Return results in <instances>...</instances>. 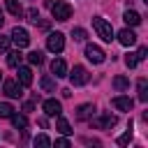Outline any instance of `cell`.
<instances>
[{
  "mask_svg": "<svg viewBox=\"0 0 148 148\" xmlns=\"http://www.w3.org/2000/svg\"><path fill=\"white\" fill-rule=\"evenodd\" d=\"M51 14L56 21H69L72 18V5L67 0H56V2H51Z\"/></svg>",
  "mask_w": 148,
  "mask_h": 148,
  "instance_id": "cell-1",
  "label": "cell"
},
{
  "mask_svg": "<svg viewBox=\"0 0 148 148\" xmlns=\"http://www.w3.org/2000/svg\"><path fill=\"white\" fill-rule=\"evenodd\" d=\"M92 28H95L97 35L102 37V42H111V39H113V28H111V23H109L106 18L92 16Z\"/></svg>",
  "mask_w": 148,
  "mask_h": 148,
  "instance_id": "cell-2",
  "label": "cell"
},
{
  "mask_svg": "<svg viewBox=\"0 0 148 148\" xmlns=\"http://www.w3.org/2000/svg\"><path fill=\"white\" fill-rule=\"evenodd\" d=\"M67 76H69L72 86H86L88 79H90V74H88V69H86L83 65H74V69H72Z\"/></svg>",
  "mask_w": 148,
  "mask_h": 148,
  "instance_id": "cell-3",
  "label": "cell"
},
{
  "mask_svg": "<svg viewBox=\"0 0 148 148\" xmlns=\"http://www.w3.org/2000/svg\"><path fill=\"white\" fill-rule=\"evenodd\" d=\"M9 39L16 44V49H25V46L30 44V35H28V30H25V28H18V25L12 30Z\"/></svg>",
  "mask_w": 148,
  "mask_h": 148,
  "instance_id": "cell-4",
  "label": "cell"
},
{
  "mask_svg": "<svg viewBox=\"0 0 148 148\" xmlns=\"http://www.w3.org/2000/svg\"><path fill=\"white\" fill-rule=\"evenodd\" d=\"M46 49H49L51 53H60V51L65 49V35H62V32H51V35L46 37Z\"/></svg>",
  "mask_w": 148,
  "mask_h": 148,
  "instance_id": "cell-5",
  "label": "cell"
},
{
  "mask_svg": "<svg viewBox=\"0 0 148 148\" xmlns=\"http://www.w3.org/2000/svg\"><path fill=\"white\" fill-rule=\"evenodd\" d=\"M116 123H118V118L111 116V113H104V116H99L97 120L90 118V125L97 127V130H111V127H116Z\"/></svg>",
  "mask_w": 148,
  "mask_h": 148,
  "instance_id": "cell-6",
  "label": "cell"
},
{
  "mask_svg": "<svg viewBox=\"0 0 148 148\" xmlns=\"http://www.w3.org/2000/svg\"><path fill=\"white\" fill-rule=\"evenodd\" d=\"M86 58H88L90 62H95V65H102V62H104V58H106V53H104L99 46L88 44V46H86Z\"/></svg>",
  "mask_w": 148,
  "mask_h": 148,
  "instance_id": "cell-7",
  "label": "cell"
},
{
  "mask_svg": "<svg viewBox=\"0 0 148 148\" xmlns=\"http://www.w3.org/2000/svg\"><path fill=\"white\" fill-rule=\"evenodd\" d=\"M2 90H5V95L12 97V99H16V97L23 95V86H21L18 81H12V79H7V81L2 83Z\"/></svg>",
  "mask_w": 148,
  "mask_h": 148,
  "instance_id": "cell-8",
  "label": "cell"
},
{
  "mask_svg": "<svg viewBox=\"0 0 148 148\" xmlns=\"http://www.w3.org/2000/svg\"><path fill=\"white\" fill-rule=\"evenodd\" d=\"M42 109H44V113H46V116H51V118L62 113V104H60L58 99H53V97L44 99V102H42Z\"/></svg>",
  "mask_w": 148,
  "mask_h": 148,
  "instance_id": "cell-9",
  "label": "cell"
},
{
  "mask_svg": "<svg viewBox=\"0 0 148 148\" xmlns=\"http://www.w3.org/2000/svg\"><path fill=\"white\" fill-rule=\"evenodd\" d=\"M95 104L92 102H86V104H81L79 109H76V120H90L92 116H95Z\"/></svg>",
  "mask_w": 148,
  "mask_h": 148,
  "instance_id": "cell-10",
  "label": "cell"
},
{
  "mask_svg": "<svg viewBox=\"0 0 148 148\" xmlns=\"http://www.w3.org/2000/svg\"><path fill=\"white\" fill-rule=\"evenodd\" d=\"M111 104H113V109H118V111H132V106H134V102H132L130 97H125V95H116V97L111 99Z\"/></svg>",
  "mask_w": 148,
  "mask_h": 148,
  "instance_id": "cell-11",
  "label": "cell"
},
{
  "mask_svg": "<svg viewBox=\"0 0 148 148\" xmlns=\"http://www.w3.org/2000/svg\"><path fill=\"white\" fill-rule=\"evenodd\" d=\"M118 42H120L123 46H132V44H136V35H134V30L123 28V30L118 32Z\"/></svg>",
  "mask_w": 148,
  "mask_h": 148,
  "instance_id": "cell-12",
  "label": "cell"
},
{
  "mask_svg": "<svg viewBox=\"0 0 148 148\" xmlns=\"http://www.w3.org/2000/svg\"><path fill=\"white\" fill-rule=\"evenodd\" d=\"M51 72H53V76H56V79L67 76V62H65L62 58H56V60L51 62Z\"/></svg>",
  "mask_w": 148,
  "mask_h": 148,
  "instance_id": "cell-13",
  "label": "cell"
},
{
  "mask_svg": "<svg viewBox=\"0 0 148 148\" xmlns=\"http://www.w3.org/2000/svg\"><path fill=\"white\" fill-rule=\"evenodd\" d=\"M16 69H18V83L21 86H30L32 83V69L30 67H21V65Z\"/></svg>",
  "mask_w": 148,
  "mask_h": 148,
  "instance_id": "cell-14",
  "label": "cell"
},
{
  "mask_svg": "<svg viewBox=\"0 0 148 148\" xmlns=\"http://www.w3.org/2000/svg\"><path fill=\"white\" fill-rule=\"evenodd\" d=\"M123 21H125L127 25H139V23H141V14L134 12V9H127V12L123 14Z\"/></svg>",
  "mask_w": 148,
  "mask_h": 148,
  "instance_id": "cell-15",
  "label": "cell"
},
{
  "mask_svg": "<svg viewBox=\"0 0 148 148\" xmlns=\"http://www.w3.org/2000/svg\"><path fill=\"white\" fill-rule=\"evenodd\" d=\"M5 5H7V12L12 14V16H23V7H21V2L18 0H5Z\"/></svg>",
  "mask_w": 148,
  "mask_h": 148,
  "instance_id": "cell-16",
  "label": "cell"
},
{
  "mask_svg": "<svg viewBox=\"0 0 148 148\" xmlns=\"http://www.w3.org/2000/svg\"><path fill=\"white\" fill-rule=\"evenodd\" d=\"M21 60H23V56H21V51H18V49L7 53V65H9V67H14V69H16V67L21 65Z\"/></svg>",
  "mask_w": 148,
  "mask_h": 148,
  "instance_id": "cell-17",
  "label": "cell"
},
{
  "mask_svg": "<svg viewBox=\"0 0 148 148\" xmlns=\"http://www.w3.org/2000/svg\"><path fill=\"white\" fill-rule=\"evenodd\" d=\"M136 90H139V102H148V81L146 79H139Z\"/></svg>",
  "mask_w": 148,
  "mask_h": 148,
  "instance_id": "cell-18",
  "label": "cell"
},
{
  "mask_svg": "<svg viewBox=\"0 0 148 148\" xmlns=\"http://www.w3.org/2000/svg\"><path fill=\"white\" fill-rule=\"evenodd\" d=\"M9 120H12V125H14L16 130H25V127H28V118H25V116L12 113V116H9Z\"/></svg>",
  "mask_w": 148,
  "mask_h": 148,
  "instance_id": "cell-19",
  "label": "cell"
},
{
  "mask_svg": "<svg viewBox=\"0 0 148 148\" xmlns=\"http://www.w3.org/2000/svg\"><path fill=\"white\" fill-rule=\"evenodd\" d=\"M56 127H58V132H60V134H65V136H67V134H72L69 120H67V118H62V113L58 116V125H56Z\"/></svg>",
  "mask_w": 148,
  "mask_h": 148,
  "instance_id": "cell-20",
  "label": "cell"
},
{
  "mask_svg": "<svg viewBox=\"0 0 148 148\" xmlns=\"http://www.w3.org/2000/svg\"><path fill=\"white\" fill-rule=\"evenodd\" d=\"M113 88H116L118 92L127 90V88H130V79H127V76H116V79H113Z\"/></svg>",
  "mask_w": 148,
  "mask_h": 148,
  "instance_id": "cell-21",
  "label": "cell"
},
{
  "mask_svg": "<svg viewBox=\"0 0 148 148\" xmlns=\"http://www.w3.org/2000/svg\"><path fill=\"white\" fill-rule=\"evenodd\" d=\"M39 86H42V90H44V92H53V90H56V81H53L51 76H42Z\"/></svg>",
  "mask_w": 148,
  "mask_h": 148,
  "instance_id": "cell-22",
  "label": "cell"
},
{
  "mask_svg": "<svg viewBox=\"0 0 148 148\" xmlns=\"http://www.w3.org/2000/svg\"><path fill=\"white\" fill-rule=\"evenodd\" d=\"M28 62L30 65H42L44 62V53L42 51H30L28 53Z\"/></svg>",
  "mask_w": 148,
  "mask_h": 148,
  "instance_id": "cell-23",
  "label": "cell"
},
{
  "mask_svg": "<svg viewBox=\"0 0 148 148\" xmlns=\"http://www.w3.org/2000/svg\"><path fill=\"white\" fill-rule=\"evenodd\" d=\"M130 141H132V125H130V130H127V132H125V134H120V136H118V139H116V143H118V146H120V148H125V146H127V143H130Z\"/></svg>",
  "mask_w": 148,
  "mask_h": 148,
  "instance_id": "cell-24",
  "label": "cell"
},
{
  "mask_svg": "<svg viewBox=\"0 0 148 148\" xmlns=\"http://www.w3.org/2000/svg\"><path fill=\"white\" fill-rule=\"evenodd\" d=\"M32 143H35V146H42V148H46V146H51L53 141H51L46 134H37V136L32 139Z\"/></svg>",
  "mask_w": 148,
  "mask_h": 148,
  "instance_id": "cell-25",
  "label": "cell"
},
{
  "mask_svg": "<svg viewBox=\"0 0 148 148\" xmlns=\"http://www.w3.org/2000/svg\"><path fill=\"white\" fill-rule=\"evenodd\" d=\"M72 37H74V42H86L88 32H86L83 28H72Z\"/></svg>",
  "mask_w": 148,
  "mask_h": 148,
  "instance_id": "cell-26",
  "label": "cell"
},
{
  "mask_svg": "<svg viewBox=\"0 0 148 148\" xmlns=\"http://www.w3.org/2000/svg\"><path fill=\"white\" fill-rule=\"evenodd\" d=\"M12 113H14V106L7 102H0V118H9Z\"/></svg>",
  "mask_w": 148,
  "mask_h": 148,
  "instance_id": "cell-27",
  "label": "cell"
},
{
  "mask_svg": "<svg viewBox=\"0 0 148 148\" xmlns=\"http://www.w3.org/2000/svg\"><path fill=\"white\" fill-rule=\"evenodd\" d=\"M136 62H139V60H136V53H127V56H125V65H127L130 69H134Z\"/></svg>",
  "mask_w": 148,
  "mask_h": 148,
  "instance_id": "cell-28",
  "label": "cell"
},
{
  "mask_svg": "<svg viewBox=\"0 0 148 148\" xmlns=\"http://www.w3.org/2000/svg\"><path fill=\"white\" fill-rule=\"evenodd\" d=\"M28 21L30 23H39V12L37 9H28Z\"/></svg>",
  "mask_w": 148,
  "mask_h": 148,
  "instance_id": "cell-29",
  "label": "cell"
},
{
  "mask_svg": "<svg viewBox=\"0 0 148 148\" xmlns=\"http://www.w3.org/2000/svg\"><path fill=\"white\" fill-rule=\"evenodd\" d=\"M9 42H12L9 37H5V35H0V51H7V49H9Z\"/></svg>",
  "mask_w": 148,
  "mask_h": 148,
  "instance_id": "cell-30",
  "label": "cell"
},
{
  "mask_svg": "<svg viewBox=\"0 0 148 148\" xmlns=\"http://www.w3.org/2000/svg\"><path fill=\"white\" fill-rule=\"evenodd\" d=\"M146 56H148V49H146V46H139V51H136V60H146Z\"/></svg>",
  "mask_w": 148,
  "mask_h": 148,
  "instance_id": "cell-31",
  "label": "cell"
},
{
  "mask_svg": "<svg viewBox=\"0 0 148 148\" xmlns=\"http://www.w3.org/2000/svg\"><path fill=\"white\" fill-rule=\"evenodd\" d=\"M56 146H60V148H69V139H56Z\"/></svg>",
  "mask_w": 148,
  "mask_h": 148,
  "instance_id": "cell-32",
  "label": "cell"
},
{
  "mask_svg": "<svg viewBox=\"0 0 148 148\" xmlns=\"http://www.w3.org/2000/svg\"><path fill=\"white\" fill-rule=\"evenodd\" d=\"M32 109H35L32 102H25V104H23V111H32Z\"/></svg>",
  "mask_w": 148,
  "mask_h": 148,
  "instance_id": "cell-33",
  "label": "cell"
},
{
  "mask_svg": "<svg viewBox=\"0 0 148 148\" xmlns=\"http://www.w3.org/2000/svg\"><path fill=\"white\" fill-rule=\"evenodd\" d=\"M2 23H5V16H2V12H0V28H2Z\"/></svg>",
  "mask_w": 148,
  "mask_h": 148,
  "instance_id": "cell-34",
  "label": "cell"
},
{
  "mask_svg": "<svg viewBox=\"0 0 148 148\" xmlns=\"http://www.w3.org/2000/svg\"><path fill=\"white\" fill-rule=\"evenodd\" d=\"M0 79H2V74H0Z\"/></svg>",
  "mask_w": 148,
  "mask_h": 148,
  "instance_id": "cell-35",
  "label": "cell"
}]
</instances>
